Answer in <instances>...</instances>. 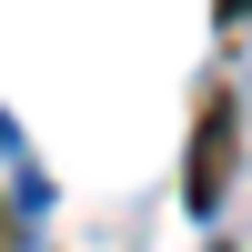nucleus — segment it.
<instances>
[{"label":"nucleus","instance_id":"2","mask_svg":"<svg viewBox=\"0 0 252 252\" xmlns=\"http://www.w3.org/2000/svg\"><path fill=\"white\" fill-rule=\"evenodd\" d=\"M0 252H20V222H10V192H0Z\"/></svg>","mask_w":252,"mask_h":252},{"label":"nucleus","instance_id":"1","mask_svg":"<svg viewBox=\"0 0 252 252\" xmlns=\"http://www.w3.org/2000/svg\"><path fill=\"white\" fill-rule=\"evenodd\" d=\"M222 131H232V101H202V161H192V202L222 192Z\"/></svg>","mask_w":252,"mask_h":252}]
</instances>
